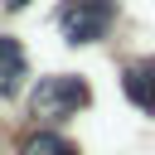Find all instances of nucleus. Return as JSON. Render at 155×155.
<instances>
[{
	"label": "nucleus",
	"mask_w": 155,
	"mask_h": 155,
	"mask_svg": "<svg viewBox=\"0 0 155 155\" xmlns=\"http://www.w3.org/2000/svg\"><path fill=\"white\" fill-rule=\"evenodd\" d=\"M116 19V0H63L58 5V24L68 34V44H92L111 29Z\"/></svg>",
	"instance_id": "1"
},
{
	"label": "nucleus",
	"mask_w": 155,
	"mask_h": 155,
	"mask_svg": "<svg viewBox=\"0 0 155 155\" xmlns=\"http://www.w3.org/2000/svg\"><path fill=\"white\" fill-rule=\"evenodd\" d=\"M87 82L73 78V73H58V78H44L34 87V116H73L87 107Z\"/></svg>",
	"instance_id": "2"
},
{
	"label": "nucleus",
	"mask_w": 155,
	"mask_h": 155,
	"mask_svg": "<svg viewBox=\"0 0 155 155\" xmlns=\"http://www.w3.org/2000/svg\"><path fill=\"white\" fill-rule=\"evenodd\" d=\"M121 87H126V97H131L145 116H155V58L131 63V68H126V78H121Z\"/></svg>",
	"instance_id": "3"
},
{
	"label": "nucleus",
	"mask_w": 155,
	"mask_h": 155,
	"mask_svg": "<svg viewBox=\"0 0 155 155\" xmlns=\"http://www.w3.org/2000/svg\"><path fill=\"white\" fill-rule=\"evenodd\" d=\"M24 44L19 39H10V34H0V97H15L19 92V82H24Z\"/></svg>",
	"instance_id": "4"
},
{
	"label": "nucleus",
	"mask_w": 155,
	"mask_h": 155,
	"mask_svg": "<svg viewBox=\"0 0 155 155\" xmlns=\"http://www.w3.org/2000/svg\"><path fill=\"white\" fill-rule=\"evenodd\" d=\"M19 155H78V145L58 131H34V136L19 140Z\"/></svg>",
	"instance_id": "5"
},
{
	"label": "nucleus",
	"mask_w": 155,
	"mask_h": 155,
	"mask_svg": "<svg viewBox=\"0 0 155 155\" xmlns=\"http://www.w3.org/2000/svg\"><path fill=\"white\" fill-rule=\"evenodd\" d=\"M24 5H29V0H5V10H24Z\"/></svg>",
	"instance_id": "6"
}]
</instances>
